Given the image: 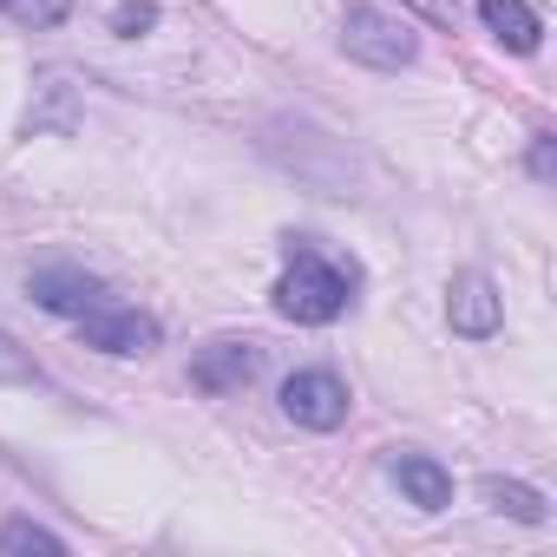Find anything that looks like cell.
Listing matches in <instances>:
<instances>
[{
	"label": "cell",
	"mask_w": 557,
	"mask_h": 557,
	"mask_svg": "<svg viewBox=\"0 0 557 557\" xmlns=\"http://www.w3.org/2000/svg\"><path fill=\"white\" fill-rule=\"evenodd\" d=\"M348 302H355V269L329 262L315 243H296V256H289V269H283V283H275V309H283L289 322L322 329V322H335Z\"/></svg>",
	"instance_id": "1"
},
{
	"label": "cell",
	"mask_w": 557,
	"mask_h": 557,
	"mask_svg": "<svg viewBox=\"0 0 557 557\" xmlns=\"http://www.w3.org/2000/svg\"><path fill=\"white\" fill-rule=\"evenodd\" d=\"M342 53L361 60V66H374V73H400V66H413L420 40H413L407 21H394V14H381V8H348V21H342Z\"/></svg>",
	"instance_id": "2"
},
{
	"label": "cell",
	"mask_w": 557,
	"mask_h": 557,
	"mask_svg": "<svg viewBox=\"0 0 557 557\" xmlns=\"http://www.w3.org/2000/svg\"><path fill=\"white\" fill-rule=\"evenodd\" d=\"M283 413H289L296 426H309V433H335V426L348 420V387H342V374H329V368L289 374V381H283Z\"/></svg>",
	"instance_id": "3"
},
{
	"label": "cell",
	"mask_w": 557,
	"mask_h": 557,
	"mask_svg": "<svg viewBox=\"0 0 557 557\" xmlns=\"http://www.w3.org/2000/svg\"><path fill=\"white\" fill-rule=\"evenodd\" d=\"M79 335H86V348H99V355H151L158 348V322L145 315V309H125V302H99V309H86L79 315Z\"/></svg>",
	"instance_id": "4"
},
{
	"label": "cell",
	"mask_w": 557,
	"mask_h": 557,
	"mask_svg": "<svg viewBox=\"0 0 557 557\" xmlns=\"http://www.w3.org/2000/svg\"><path fill=\"white\" fill-rule=\"evenodd\" d=\"M446 322H453V335H466V342L498 335L505 302H498V289H492V275H479V269L453 275V289H446Z\"/></svg>",
	"instance_id": "5"
},
{
	"label": "cell",
	"mask_w": 557,
	"mask_h": 557,
	"mask_svg": "<svg viewBox=\"0 0 557 557\" xmlns=\"http://www.w3.org/2000/svg\"><path fill=\"white\" fill-rule=\"evenodd\" d=\"M27 296L40 302V309H53V315H86V309H99L112 289L99 283V275H86V269H73V262H53V269H34L27 275Z\"/></svg>",
	"instance_id": "6"
},
{
	"label": "cell",
	"mask_w": 557,
	"mask_h": 557,
	"mask_svg": "<svg viewBox=\"0 0 557 557\" xmlns=\"http://www.w3.org/2000/svg\"><path fill=\"white\" fill-rule=\"evenodd\" d=\"M256 368H262V355L249 342H203L197 361H190V381L203 394H243L256 381Z\"/></svg>",
	"instance_id": "7"
},
{
	"label": "cell",
	"mask_w": 557,
	"mask_h": 557,
	"mask_svg": "<svg viewBox=\"0 0 557 557\" xmlns=\"http://www.w3.org/2000/svg\"><path fill=\"white\" fill-rule=\"evenodd\" d=\"M387 479H394L420 511H446V505H453V472H446L440 459H426V453H394V459H387Z\"/></svg>",
	"instance_id": "8"
},
{
	"label": "cell",
	"mask_w": 557,
	"mask_h": 557,
	"mask_svg": "<svg viewBox=\"0 0 557 557\" xmlns=\"http://www.w3.org/2000/svg\"><path fill=\"white\" fill-rule=\"evenodd\" d=\"M479 21L498 34V47H511V53H537V40H544V21L524 8V0H479Z\"/></svg>",
	"instance_id": "9"
},
{
	"label": "cell",
	"mask_w": 557,
	"mask_h": 557,
	"mask_svg": "<svg viewBox=\"0 0 557 557\" xmlns=\"http://www.w3.org/2000/svg\"><path fill=\"white\" fill-rule=\"evenodd\" d=\"M79 125V99L66 86V73L40 79V106H27V132H73Z\"/></svg>",
	"instance_id": "10"
},
{
	"label": "cell",
	"mask_w": 557,
	"mask_h": 557,
	"mask_svg": "<svg viewBox=\"0 0 557 557\" xmlns=\"http://www.w3.org/2000/svg\"><path fill=\"white\" fill-rule=\"evenodd\" d=\"M479 492H485V505H492V511H505V518L550 524V505H544V492H531V485H518V479H485Z\"/></svg>",
	"instance_id": "11"
},
{
	"label": "cell",
	"mask_w": 557,
	"mask_h": 557,
	"mask_svg": "<svg viewBox=\"0 0 557 557\" xmlns=\"http://www.w3.org/2000/svg\"><path fill=\"white\" fill-rule=\"evenodd\" d=\"M8 550H47V557H60L66 544L53 531H40L34 518H14V524H0V557H8Z\"/></svg>",
	"instance_id": "12"
},
{
	"label": "cell",
	"mask_w": 557,
	"mask_h": 557,
	"mask_svg": "<svg viewBox=\"0 0 557 557\" xmlns=\"http://www.w3.org/2000/svg\"><path fill=\"white\" fill-rule=\"evenodd\" d=\"M0 14L21 21V27H60L73 14V0H0Z\"/></svg>",
	"instance_id": "13"
},
{
	"label": "cell",
	"mask_w": 557,
	"mask_h": 557,
	"mask_svg": "<svg viewBox=\"0 0 557 557\" xmlns=\"http://www.w3.org/2000/svg\"><path fill=\"white\" fill-rule=\"evenodd\" d=\"M0 381H34V361H27V348L0 329Z\"/></svg>",
	"instance_id": "14"
},
{
	"label": "cell",
	"mask_w": 557,
	"mask_h": 557,
	"mask_svg": "<svg viewBox=\"0 0 557 557\" xmlns=\"http://www.w3.org/2000/svg\"><path fill=\"white\" fill-rule=\"evenodd\" d=\"M151 21H158V8H151V0H125V8H119V21H112V27H119L125 40H138V34H145Z\"/></svg>",
	"instance_id": "15"
},
{
	"label": "cell",
	"mask_w": 557,
	"mask_h": 557,
	"mask_svg": "<svg viewBox=\"0 0 557 557\" xmlns=\"http://www.w3.org/2000/svg\"><path fill=\"white\" fill-rule=\"evenodd\" d=\"M531 177H544V184L557 177V138H550V132L531 138Z\"/></svg>",
	"instance_id": "16"
}]
</instances>
